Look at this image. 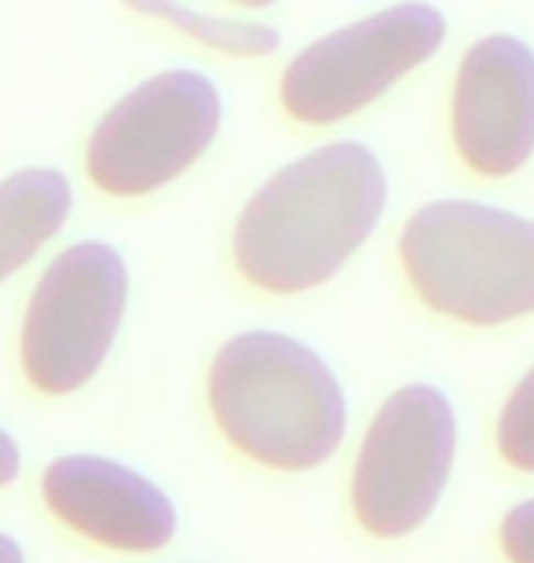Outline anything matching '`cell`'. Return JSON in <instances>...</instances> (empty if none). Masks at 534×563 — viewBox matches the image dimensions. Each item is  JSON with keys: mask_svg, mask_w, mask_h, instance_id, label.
Listing matches in <instances>:
<instances>
[{"mask_svg": "<svg viewBox=\"0 0 534 563\" xmlns=\"http://www.w3.org/2000/svg\"><path fill=\"white\" fill-rule=\"evenodd\" d=\"M389 179L370 146L326 143L279 168L235 223V267L271 297L319 289L381 223Z\"/></svg>", "mask_w": 534, "mask_h": 563, "instance_id": "1", "label": "cell"}, {"mask_svg": "<svg viewBox=\"0 0 534 563\" xmlns=\"http://www.w3.org/2000/svg\"><path fill=\"white\" fill-rule=\"evenodd\" d=\"M209 410L238 454L279 472L319 468L348 424L345 391L326 358L275 330L238 333L216 352Z\"/></svg>", "mask_w": 534, "mask_h": 563, "instance_id": "2", "label": "cell"}, {"mask_svg": "<svg viewBox=\"0 0 534 563\" xmlns=\"http://www.w3.org/2000/svg\"><path fill=\"white\" fill-rule=\"evenodd\" d=\"M406 282L425 308L469 325H502L534 311V220L443 198L400 234Z\"/></svg>", "mask_w": 534, "mask_h": 563, "instance_id": "3", "label": "cell"}, {"mask_svg": "<svg viewBox=\"0 0 534 563\" xmlns=\"http://www.w3.org/2000/svg\"><path fill=\"white\" fill-rule=\"evenodd\" d=\"M129 303V267L107 242H77L41 275L19 333V358L41 396H74L107 363Z\"/></svg>", "mask_w": 534, "mask_h": 563, "instance_id": "4", "label": "cell"}, {"mask_svg": "<svg viewBox=\"0 0 534 563\" xmlns=\"http://www.w3.org/2000/svg\"><path fill=\"white\" fill-rule=\"evenodd\" d=\"M224 99L206 74L162 70L118 99L88 140L85 165L96 190L143 198L184 176L220 132Z\"/></svg>", "mask_w": 534, "mask_h": 563, "instance_id": "5", "label": "cell"}, {"mask_svg": "<svg viewBox=\"0 0 534 563\" xmlns=\"http://www.w3.org/2000/svg\"><path fill=\"white\" fill-rule=\"evenodd\" d=\"M447 19L432 4H395L308 44L282 70V110L301 125H337L443 48Z\"/></svg>", "mask_w": 534, "mask_h": 563, "instance_id": "6", "label": "cell"}, {"mask_svg": "<svg viewBox=\"0 0 534 563\" xmlns=\"http://www.w3.org/2000/svg\"><path fill=\"white\" fill-rule=\"evenodd\" d=\"M458 454V418L432 385H406L378 410L351 472V509L367 534L406 538L443 498Z\"/></svg>", "mask_w": 534, "mask_h": 563, "instance_id": "7", "label": "cell"}, {"mask_svg": "<svg viewBox=\"0 0 534 563\" xmlns=\"http://www.w3.org/2000/svg\"><path fill=\"white\" fill-rule=\"evenodd\" d=\"M450 129L476 176L502 179L527 165L534 154V52L524 41L494 33L465 52Z\"/></svg>", "mask_w": 534, "mask_h": 563, "instance_id": "8", "label": "cell"}, {"mask_svg": "<svg viewBox=\"0 0 534 563\" xmlns=\"http://www.w3.org/2000/svg\"><path fill=\"white\" fill-rule=\"evenodd\" d=\"M41 498L63 527L118 553H157L176 538L173 498L99 454L55 457L41 476Z\"/></svg>", "mask_w": 534, "mask_h": 563, "instance_id": "9", "label": "cell"}, {"mask_svg": "<svg viewBox=\"0 0 534 563\" xmlns=\"http://www.w3.org/2000/svg\"><path fill=\"white\" fill-rule=\"evenodd\" d=\"M74 209V190L59 168H22L0 179V282L26 267Z\"/></svg>", "mask_w": 534, "mask_h": 563, "instance_id": "10", "label": "cell"}, {"mask_svg": "<svg viewBox=\"0 0 534 563\" xmlns=\"http://www.w3.org/2000/svg\"><path fill=\"white\" fill-rule=\"evenodd\" d=\"M132 11H140L146 19H162L165 26L179 30L184 37L206 44L212 52L224 55H242V59H253V55H271L279 52L282 33L275 26H264V22H242V19H220L209 15V11H195L184 4H129Z\"/></svg>", "mask_w": 534, "mask_h": 563, "instance_id": "11", "label": "cell"}, {"mask_svg": "<svg viewBox=\"0 0 534 563\" xmlns=\"http://www.w3.org/2000/svg\"><path fill=\"white\" fill-rule=\"evenodd\" d=\"M498 450L513 468L534 472V366L509 396L498 418Z\"/></svg>", "mask_w": 534, "mask_h": 563, "instance_id": "12", "label": "cell"}, {"mask_svg": "<svg viewBox=\"0 0 534 563\" xmlns=\"http://www.w3.org/2000/svg\"><path fill=\"white\" fill-rule=\"evenodd\" d=\"M502 549L509 563H534V498L509 509L502 520Z\"/></svg>", "mask_w": 534, "mask_h": 563, "instance_id": "13", "label": "cell"}, {"mask_svg": "<svg viewBox=\"0 0 534 563\" xmlns=\"http://www.w3.org/2000/svg\"><path fill=\"white\" fill-rule=\"evenodd\" d=\"M19 468H22L19 443L0 428V487H11V483L19 479Z\"/></svg>", "mask_w": 534, "mask_h": 563, "instance_id": "14", "label": "cell"}, {"mask_svg": "<svg viewBox=\"0 0 534 563\" xmlns=\"http://www.w3.org/2000/svg\"><path fill=\"white\" fill-rule=\"evenodd\" d=\"M0 563H26V556H22V545L4 531H0Z\"/></svg>", "mask_w": 534, "mask_h": 563, "instance_id": "15", "label": "cell"}]
</instances>
